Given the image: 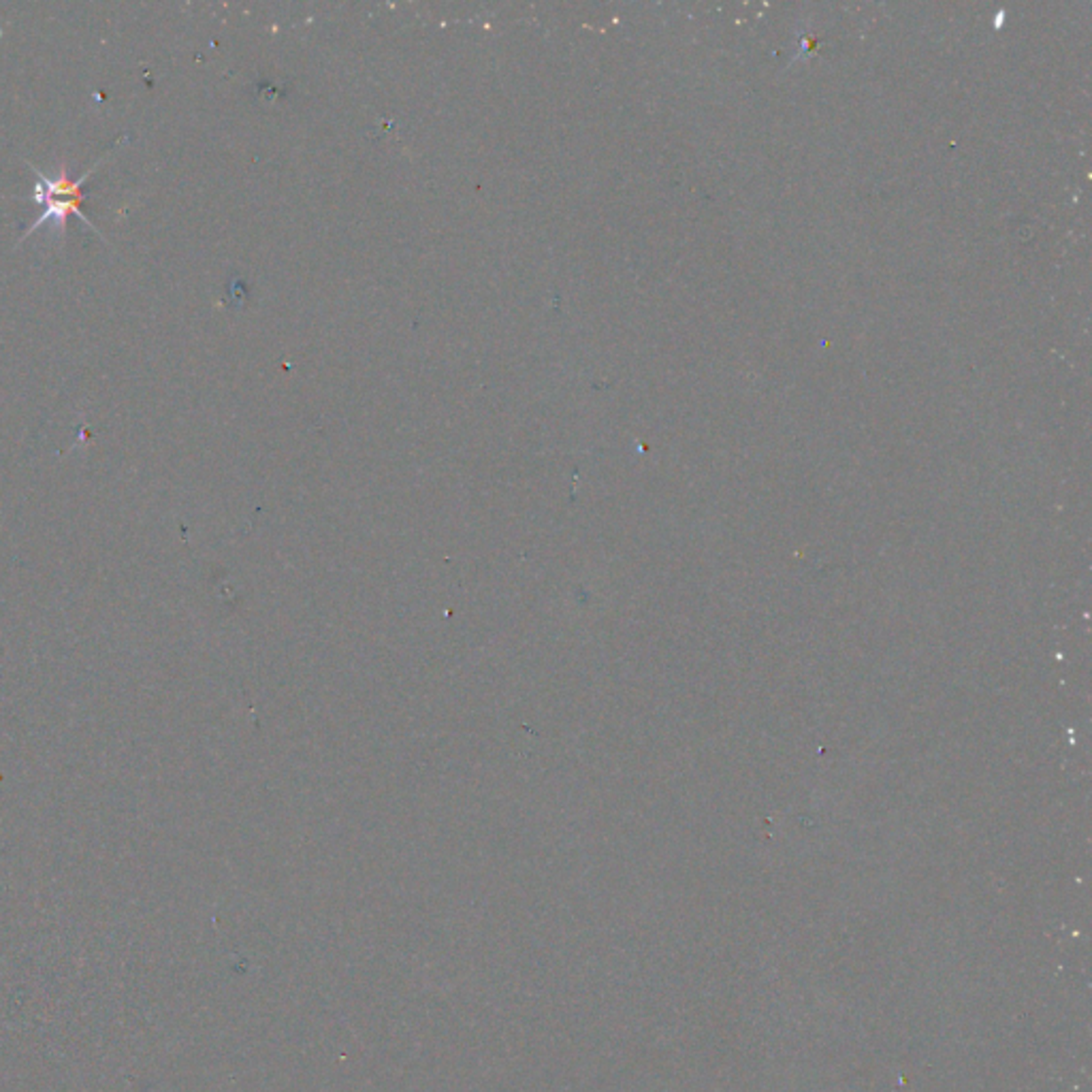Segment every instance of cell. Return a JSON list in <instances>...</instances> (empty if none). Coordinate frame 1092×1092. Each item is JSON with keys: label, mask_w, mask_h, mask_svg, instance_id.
<instances>
[{"label": "cell", "mask_w": 1092, "mask_h": 1092, "mask_svg": "<svg viewBox=\"0 0 1092 1092\" xmlns=\"http://www.w3.org/2000/svg\"><path fill=\"white\" fill-rule=\"evenodd\" d=\"M103 161H99L94 164L90 171H86L84 175H79L77 179L68 178V173L62 169L60 173L54 175H45L41 169H36L35 164H30V169H33V175L36 178L35 190L33 195H30V199L35 201V203L44 205V214L36 218V222L30 225L28 231L24 233V239H28L33 235L35 231H39L41 227L50 225L52 228H58V231H65L67 225V218L68 216H77L79 220L84 222V225L92 228V231H97L99 235H103V233L99 231L97 227H94V222L90 220L86 211H84V184H86V179L90 175L94 173V169L99 167V164Z\"/></svg>", "instance_id": "cell-1"}]
</instances>
